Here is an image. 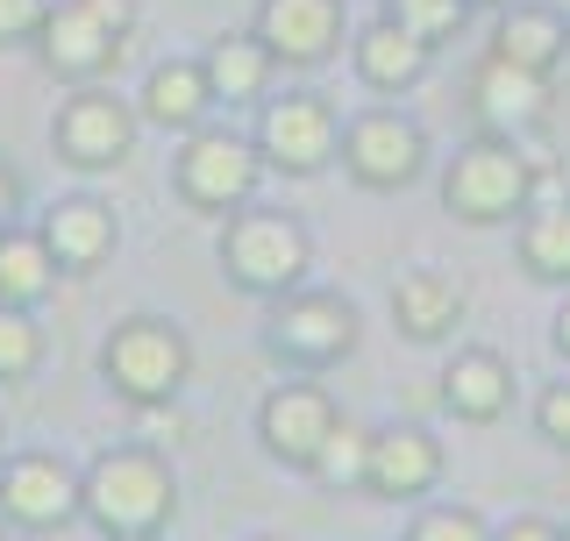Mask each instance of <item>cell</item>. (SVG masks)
Instances as JSON below:
<instances>
[{
    "label": "cell",
    "instance_id": "1",
    "mask_svg": "<svg viewBox=\"0 0 570 541\" xmlns=\"http://www.w3.org/2000/svg\"><path fill=\"white\" fill-rule=\"evenodd\" d=\"M79 520L100 541H165L178 528V471L150 442H115L79 471Z\"/></svg>",
    "mask_w": 570,
    "mask_h": 541
},
{
    "label": "cell",
    "instance_id": "2",
    "mask_svg": "<svg viewBox=\"0 0 570 541\" xmlns=\"http://www.w3.org/2000/svg\"><path fill=\"white\" fill-rule=\"evenodd\" d=\"M214 257H222V278L236 285V293L285 299L293 285H307V270H314V236L299 228V214H285V207H236L222 222Z\"/></svg>",
    "mask_w": 570,
    "mask_h": 541
},
{
    "label": "cell",
    "instance_id": "3",
    "mask_svg": "<svg viewBox=\"0 0 570 541\" xmlns=\"http://www.w3.org/2000/svg\"><path fill=\"white\" fill-rule=\"evenodd\" d=\"M534 178H542V165L528 157V142L485 129L442 165V207H450L463 228H499V222H513V214H528Z\"/></svg>",
    "mask_w": 570,
    "mask_h": 541
},
{
    "label": "cell",
    "instance_id": "4",
    "mask_svg": "<svg viewBox=\"0 0 570 541\" xmlns=\"http://www.w3.org/2000/svg\"><path fill=\"white\" fill-rule=\"evenodd\" d=\"M186 377H193V342L178 321L165 314H129V321H115L100 342V385L115 392V400H129V406H171L178 392H186Z\"/></svg>",
    "mask_w": 570,
    "mask_h": 541
},
{
    "label": "cell",
    "instance_id": "5",
    "mask_svg": "<svg viewBox=\"0 0 570 541\" xmlns=\"http://www.w3.org/2000/svg\"><path fill=\"white\" fill-rule=\"evenodd\" d=\"M129 36H136V0H50L43 29H36V58L50 79L94 86L121 65Z\"/></svg>",
    "mask_w": 570,
    "mask_h": 541
},
{
    "label": "cell",
    "instance_id": "6",
    "mask_svg": "<svg viewBox=\"0 0 570 541\" xmlns=\"http://www.w3.org/2000/svg\"><path fill=\"white\" fill-rule=\"evenodd\" d=\"M356 335H364V314L343 293H321V285H293L264 314V356L285 371H335L356 350Z\"/></svg>",
    "mask_w": 570,
    "mask_h": 541
},
{
    "label": "cell",
    "instance_id": "7",
    "mask_svg": "<svg viewBox=\"0 0 570 541\" xmlns=\"http://www.w3.org/2000/svg\"><path fill=\"white\" fill-rule=\"evenodd\" d=\"M257 178H264V157H257V142L236 136V129H193V136H178V157H171V193L186 200L193 214H236L257 200Z\"/></svg>",
    "mask_w": 570,
    "mask_h": 541
},
{
    "label": "cell",
    "instance_id": "8",
    "mask_svg": "<svg viewBox=\"0 0 570 541\" xmlns=\"http://www.w3.org/2000/svg\"><path fill=\"white\" fill-rule=\"evenodd\" d=\"M335 165H343L364 193H406L428 171V129L414 115H400V107H364V115L343 121Z\"/></svg>",
    "mask_w": 570,
    "mask_h": 541
},
{
    "label": "cell",
    "instance_id": "9",
    "mask_svg": "<svg viewBox=\"0 0 570 541\" xmlns=\"http://www.w3.org/2000/svg\"><path fill=\"white\" fill-rule=\"evenodd\" d=\"M136 129H142L136 100L107 94V86L94 79V86H79V94L58 107L50 150H58V165H71V171H121L129 150H136Z\"/></svg>",
    "mask_w": 570,
    "mask_h": 541
},
{
    "label": "cell",
    "instance_id": "10",
    "mask_svg": "<svg viewBox=\"0 0 570 541\" xmlns=\"http://www.w3.org/2000/svg\"><path fill=\"white\" fill-rule=\"evenodd\" d=\"M79 520V471L58 449H8L0 456V528L58 534Z\"/></svg>",
    "mask_w": 570,
    "mask_h": 541
},
{
    "label": "cell",
    "instance_id": "11",
    "mask_svg": "<svg viewBox=\"0 0 570 541\" xmlns=\"http://www.w3.org/2000/svg\"><path fill=\"white\" fill-rule=\"evenodd\" d=\"M257 157L264 171H285V178H314L335 165V142H343V115H335L321 94H285V100H264L257 107Z\"/></svg>",
    "mask_w": 570,
    "mask_h": 541
},
{
    "label": "cell",
    "instance_id": "12",
    "mask_svg": "<svg viewBox=\"0 0 570 541\" xmlns=\"http://www.w3.org/2000/svg\"><path fill=\"white\" fill-rule=\"evenodd\" d=\"M343 421V406L328 400L321 385H272L264 392V406H257V442H264V456L285 463V471H307L314 463V449L328 442V427Z\"/></svg>",
    "mask_w": 570,
    "mask_h": 541
},
{
    "label": "cell",
    "instance_id": "13",
    "mask_svg": "<svg viewBox=\"0 0 570 541\" xmlns=\"http://www.w3.org/2000/svg\"><path fill=\"white\" fill-rule=\"evenodd\" d=\"M343 22H350L343 0H257L249 36H257L278 65L314 71V65H328L335 50H343Z\"/></svg>",
    "mask_w": 570,
    "mask_h": 541
},
{
    "label": "cell",
    "instance_id": "14",
    "mask_svg": "<svg viewBox=\"0 0 570 541\" xmlns=\"http://www.w3.org/2000/svg\"><path fill=\"white\" fill-rule=\"evenodd\" d=\"M442 471H450V456H442V442L428 427H379L371 463H364V492L385 499V506H414L442 484Z\"/></svg>",
    "mask_w": 570,
    "mask_h": 541
},
{
    "label": "cell",
    "instance_id": "15",
    "mask_svg": "<svg viewBox=\"0 0 570 541\" xmlns=\"http://www.w3.org/2000/svg\"><path fill=\"white\" fill-rule=\"evenodd\" d=\"M36 236H43V249L58 257L65 278H94V270L115 257L121 228H115V207H107V200H94V193H71V200H50L43 207Z\"/></svg>",
    "mask_w": 570,
    "mask_h": 541
},
{
    "label": "cell",
    "instance_id": "16",
    "mask_svg": "<svg viewBox=\"0 0 570 541\" xmlns=\"http://www.w3.org/2000/svg\"><path fill=\"white\" fill-rule=\"evenodd\" d=\"M350 58H356V79H364L371 94H414L428 79V65H435V43L414 36L406 22H392V14H379V22L356 29Z\"/></svg>",
    "mask_w": 570,
    "mask_h": 541
},
{
    "label": "cell",
    "instance_id": "17",
    "mask_svg": "<svg viewBox=\"0 0 570 541\" xmlns=\"http://www.w3.org/2000/svg\"><path fill=\"white\" fill-rule=\"evenodd\" d=\"M442 406H450L456 421H471V427L507 421V406H513V364L499 350H485V342L456 350L450 364H442Z\"/></svg>",
    "mask_w": 570,
    "mask_h": 541
},
{
    "label": "cell",
    "instance_id": "18",
    "mask_svg": "<svg viewBox=\"0 0 570 541\" xmlns=\"http://www.w3.org/2000/svg\"><path fill=\"white\" fill-rule=\"evenodd\" d=\"M471 107H478V121L499 136H521L542 121V107H549V79L542 71H521V65H507L499 50H485V65L471 71Z\"/></svg>",
    "mask_w": 570,
    "mask_h": 541
},
{
    "label": "cell",
    "instance_id": "19",
    "mask_svg": "<svg viewBox=\"0 0 570 541\" xmlns=\"http://www.w3.org/2000/svg\"><path fill=\"white\" fill-rule=\"evenodd\" d=\"M136 115L150 121V129H165V136H193V129H200V121L214 115V86H207L200 58L150 65V79H142V94H136Z\"/></svg>",
    "mask_w": 570,
    "mask_h": 541
},
{
    "label": "cell",
    "instance_id": "20",
    "mask_svg": "<svg viewBox=\"0 0 570 541\" xmlns=\"http://www.w3.org/2000/svg\"><path fill=\"white\" fill-rule=\"evenodd\" d=\"M463 285L450 278V270H435V264H421V270H406L400 285H392V328H400L406 342H442V335H456L463 328Z\"/></svg>",
    "mask_w": 570,
    "mask_h": 541
},
{
    "label": "cell",
    "instance_id": "21",
    "mask_svg": "<svg viewBox=\"0 0 570 541\" xmlns=\"http://www.w3.org/2000/svg\"><path fill=\"white\" fill-rule=\"evenodd\" d=\"M492 50L507 65H521V71H557L570 58V22L557 8H542V0H513L507 14H499V29H492Z\"/></svg>",
    "mask_w": 570,
    "mask_h": 541
},
{
    "label": "cell",
    "instance_id": "22",
    "mask_svg": "<svg viewBox=\"0 0 570 541\" xmlns=\"http://www.w3.org/2000/svg\"><path fill=\"white\" fill-rule=\"evenodd\" d=\"M200 71H207V86H214V107H249V100L264 107L278 58L257 43V36H214V43L200 50Z\"/></svg>",
    "mask_w": 570,
    "mask_h": 541
},
{
    "label": "cell",
    "instance_id": "23",
    "mask_svg": "<svg viewBox=\"0 0 570 541\" xmlns=\"http://www.w3.org/2000/svg\"><path fill=\"white\" fill-rule=\"evenodd\" d=\"M58 278L65 270H58V257L43 249L36 228H22V222L0 228V306H43Z\"/></svg>",
    "mask_w": 570,
    "mask_h": 541
},
{
    "label": "cell",
    "instance_id": "24",
    "mask_svg": "<svg viewBox=\"0 0 570 541\" xmlns=\"http://www.w3.org/2000/svg\"><path fill=\"white\" fill-rule=\"evenodd\" d=\"M521 270L534 285H570V200L528 207V222H521Z\"/></svg>",
    "mask_w": 570,
    "mask_h": 541
},
{
    "label": "cell",
    "instance_id": "25",
    "mask_svg": "<svg viewBox=\"0 0 570 541\" xmlns=\"http://www.w3.org/2000/svg\"><path fill=\"white\" fill-rule=\"evenodd\" d=\"M364 463H371V427L343 413V421L328 427V442L314 449L307 478H314V484H328V492H364Z\"/></svg>",
    "mask_w": 570,
    "mask_h": 541
},
{
    "label": "cell",
    "instance_id": "26",
    "mask_svg": "<svg viewBox=\"0 0 570 541\" xmlns=\"http://www.w3.org/2000/svg\"><path fill=\"white\" fill-rule=\"evenodd\" d=\"M43 328H36V306H0V385H29L43 371Z\"/></svg>",
    "mask_w": 570,
    "mask_h": 541
},
{
    "label": "cell",
    "instance_id": "27",
    "mask_svg": "<svg viewBox=\"0 0 570 541\" xmlns=\"http://www.w3.org/2000/svg\"><path fill=\"white\" fill-rule=\"evenodd\" d=\"M392 22H406L414 36H428V43H442V36L463 29V14H471V0H385Z\"/></svg>",
    "mask_w": 570,
    "mask_h": 541
},
{
    "label": "cell",
    "instance_id": "28",
    "mask_svg": "<svg viewBox=\"0 0 570 541\" xmlns=\"http://www.w3.org/2000/svg\"><path fill=\"white\" fill-rule=\"evenodd\" d=\"M406 541H492V528L478 506H421Z\"/></svg>",
    "mask_w": 570,
    "mask_h": 541
},
{
    "label": "cell",
    "instance_id": "29",
    "mask_svg": "<svg viewBox=\"0 0 570 541\" xmlns=\"http://www.w3.org/2000/svg\"><path fill=\"white\" fill-rule=\"evenodd\" d=\"M534 435L570 456V385H542V400H534Z\"/></svg>",
    "mask_w": 570,
    "mask_h": 541
},
{
    "label": "cell",
    "instance_id": "30",
    "mask_svg": "<svg viewBox=\"0 0 570 541\" xmlns=\"http://www.w3.org/2000/svg\"><path fill=\"white\" fill-rule=\"evenodd\" d=\"M43 8H50V0H0V50H8V43H36Z\"/></svg>",
    "mask_w": 570,
    "mask_h": 541
},
{
    "label": "cell",
    "instance_id": "31",
    "mask_svg": "<svg viewBox=\"0 0 570 541\" xmlns=\"http://www.w3.org/2000/svg\"><path fill=\"white\" fill-rule=\"evenodd\" d=\"M492 541H563V528H557V520H542V513H521V520H507Z\"/></svg>",
    "mask_w": 570,
    "mask_h": 541
},
{
    "label": "cell",
    "instance_id": "32",
    "mask_svg": "<svg viewBox=\"0 0 570 541\" xmlns=\"http://www.w3.org/2000/svg\"><path fill=\"white\" fill-rule=\"evenodd\" d=\"M14 222H22V171L0 157V228H14Z\"/></svg>",
    "mask_w": 570,
    "mask_h": 541
},
{
    "label": "cell",
    "instance_id": "33",
    "mask_svg": "<svg viewBox=\"0 0 570 541\" xmlns=\"http://www.w3.org/2000/svg\"><path fill=\"white\" fill-rule=\"evenodd\" d=\"M549 335H557V350H563V356H570V299H563V306H557V321H549Z\"/></svg>",
    "mask_w": 570,
    "mask_h": 541
},
{
    "label": "cell",
    "instance_id": "34",
    "mask_svg": "<svg viewBox=\"0 0 570 541\" xmlns=\"http://www.w3.org/2000/svg\"><path fill=\"white\" fill-rule=\"evenodd\" d=\"M471 8H507V0H471Z\"/></svg>",
    "mask_w": 570,
    "mask_h": 541
},
{
    "label": "cell",
    "instance_id": "35",
    "mask_svg": "<svg viewBox=\"0 0 570 541\" xmlns=\"http://www.w3.org/2000/svg\"><path fill=\"white\" fill-rule=\"evenodd\" d=\"M249 541H285V534H249Z\"/></svg>",
    "mask_w": 570,
    "mask_h": 541
},
{
    "label": "cell",
    "instance_id": "36",
    "mask_svg": "<svg viewBox=\"0 0 570 541\" xmlns=\"http://www.w3.org/2000/svg\"><path fill=\"white\" fill-rule=\"evenodd\" d=\"M0 456H8V427H0Z\"/></svg>",
    "mask_w": 570,
    "mask_h": 541
},
{
    "label": "cell",
    "instance_id": "37",
    "mask_svg": "<svg viewBox=\"0 0 570 541\" xmlns=\"http://www.w3.org/2000/svg\"><path fill=\"white\" fill-rule=\"evenodd\" d=\"M0 541H8V534H0Z\"/></svg>",
    "mask_w": 570,
    "mask_h": 541
},
{
    "label": "cell",
    "instance_id": "38",
    "mask_svg": "<svg viewBox=\"0 0 570 541\" xmlns=\"http://www.w3.org/2000/svg\"><path fill=\"white\" fill-rule=\"evenodd\" d=\"M563 541H570V534H563Z\"/></svg>",
    "mask_w": 570,
    "mask_h": 541
}]
</instances>
